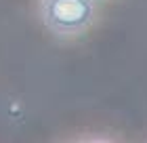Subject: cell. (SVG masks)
<instances>
[{"mask_svg":"<svg viewBox=\"0 0 147 143\" xmlns=\"http://www.w3.org/2000/svg\"><path fill=\"white\" fill-rule=\"evenodd\" d=\"M40 21L55 38H78L92 28L97 17L95 0H40Z\"/></svg>","mask_w":147,"mask_h":143,"instance_id":"1","label":"cell"},{"mask_svg":"<svg viewBox=\"0 0 147 143\" xmlns=\"http://www.w3.org/2000/svg\"><path fill=\"white\" fill-rule=\"evenodd\" d=\"M95 2H97V0H95Z\"/></svg>","mask_w":147,"mask_h":143,"instance_id":"2","label":"cell"}]
</instances>
